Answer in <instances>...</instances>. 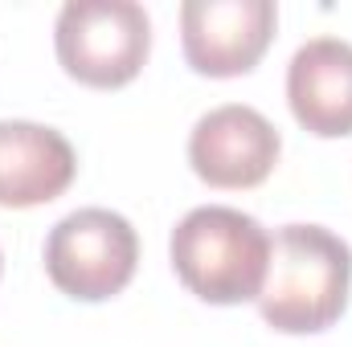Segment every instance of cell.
Here are the masks:
<instances>
[{
  "mask_svg": "<svg viewBox=\"0 0 352 347\" xmlns=\"http://www.w3.org/2000/svg\"><path fill=\"white\" fill-rule=\"evenodd\" d=\"M135 261L140 237L131 221L111 208H78L62 217L45 237L50 282L78 302L115 298L135 278Z\"/></svg>",
  "mask_w": 352,
  "mask_h": 347,
  "instance_id": "obj_4",
  "label": "cell"
},
{
  "mask_svg": "<svg viewBox=\"0 0 352 347\" xmlns=\"http://www.w3.org/2000/svg\"><path fill=\"white\" fill-rule=\"evenodd\" d=\"M168 254L176 278L197 298L213 307L258 302L270 265V233L238 208L205 204L173 229Z\"/></svg>",
  "mask_w": 352,
  "mask_h": 347,
  "instance_id": "obj_2",
  "label": "cell"
},
{
  "mask_svg": "<svg viewBox=\"0 0 352 347\" xmlns=\"http://www.w3.org/2000/svg\"><path fill=\"white\" fill-rule=\"evenodd\" d=\"M283 139L263 110L226 102L197 119L188 135V164L213 188H254L274 172Z\"/></svg>",
  "mask_w": 352,
  "mask_h": 347,
  "instance_id": "obj_6",
  "label": "cell"
},
{
  "mask_svg": "<svg viewBox=\"0 0 352 347\" xmlns=\"http://www.w3.org/2000/svg\"><path fill=\"white\" fill-rule=\"evenodd\" d=\"M278 8L270 0H184L180 41L184 58L205 78H238L263 62Z\"/></svg>",
  "mask_w": 352,
  "mask_h": 347,
  "instance_id": "obj_5",
  "label": "cell"
},
{
  "mask_svg": "<svg viewBox=\"0 0 352 347\" xmlns=\"http://www.w3.org/2000/svg\"><path fill=\"white\" fill-rule=\"evenodd\" d=\"M62 70L94 90L127 86L152 49V21L135 0H70L54 25Z\"/></svg>",
  "mask_w": 352,
  "mask_h": 347,
  "instance_id": "obj_3",
  "label": "cell"
},
{
  "mask_svg": "<svg viewBox=\"0 0 352 347\" xmlns=\"http://www.w3.org/2000/svg\"><path fill=\"white\" fill-rule=\"evenodd\" d=\"M352 290V250L324 225H287L270 237V265L258 294L263 319L283 335L328 331Z\"/></svg>",
  "mask_w": 352,
  "mask_h": 347,
  "instance_id": "obj_1",
  "label": "cell"
},
{
  "mask_svg": "<svg viewBox=\"0 0 352 347\" xmlns=\"http://www.w3.org/2000/svg\"><path fill=\"white\" fill-rule=\"evenodd\" d=\"M74 147L62 131L0 119V204L4 208H33L58 200L74 180Z\"/></svg>",
  "mask_w": 352,
  "mask_h": 347,
  "instance_id": "obj_8",
  "label": "cell"
},
{
  "mask_svg": "<svg viewBox=\"0 0 352 347\" xmlns=\"http://www.w3.org/2000/svg\"><path fill=\"white\" fill-rule=\"evenodd\" d=\"M287 102L303 131L320 139L352 135V45L340 37H311L287 66Z\"/></svg>",
  "mask_w": 352,
  "mask_h": 347,
  "instance_id": "obj_7",
  "label": "cell"
}]
</instances>
